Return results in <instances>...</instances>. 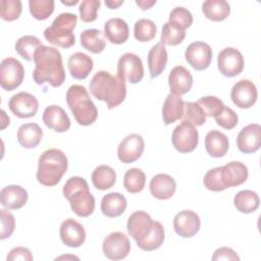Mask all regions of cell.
Returning <instances> with one entry per match:
<instances>
[{"mask_svg":"<svg viewBox=\"0 0 261 261\" xmlns=\"http://www.w3.org/2000/svg\"><path fill=\"white\" fill-rule=\"evenodd\" d=\"M35 69L33 79L36 84H50L54 88L60 87L65 82V71L61 53L54 47L42 45L35 53Z\"/></svg>","mask_w":261,"mask_h":261,"instance_id":"obj_1","label":"cell"},{"mask_svg":"<svg viewBox=\"0 0 261 261\" xmlns=\"http://www.w3.org/2000/svg\"><path fill=\"white\" fill-rule=\"evenodd\" d=\"M91 94L100 101H104L108 109L120 105L126 96L125 82L119 76L101 70L94 74L90 82Z\"/></svg>","mask_w":261,"mask_h":261,"instance_id":"obj_2","label":"cell"},{"mask_svg":"<svg viewBox=\"0 0 261 261\" xmlns=\"http://www.w3.org/2000/svg\"><path fill=\"white\" fill-rule=\"evenodd\" d=\"M68 160L59 149L51 148L42 153L36 173L38 181L46 187L56 186L67 170Z\"/></svg>","mask_w":261,"mask_h":261,"instance_id":"obj_3","label":"cell"},{"mask_svg":"<svg viewBox=\"0 0 261 261\" xmlns=\"http://www.w3.org/2000/svg\"><path fill=\"white\" fill-rule=\"evenodd\" d=\"M64 198L69 201L71 210L80 217L90 216L95 209V198L90 193L87 180L81 176L69 177L63 186Z\"/></svg>","mask_w":261,"mask_h":261,"instance_id":"obj_4","label":"cell"},{"mask_svg":"<svg viewBox=\"0 0 261 261\" xmlns=\"http://www.w3.org/2000/svg\"><path fill=\"white\" fill-rule=\"evenodd\" d=\"M66 103L79 124L88 126L96 121L98 110L84 86H70L66 92Z\"/></svg>","mask_w":261,"mask_h":261,"instance_id":"obj_5","label":"cell"},{"mask_svg":"<svg viewBox=\"0 0 261 261\" xmlns=\"http://www.w3.org/2000/svg\"><path fill=\"white\" fill-rule=\"evenodd\" d=\"M77 16L74 13L63 12L60 13L44 31L45 39L58 47L70 48L75 44V37L73 29L76 25Z\"/></svg>","mask_w":261,"mask_h":261,"instance_id":"obj_6","label":"cell"},{"mask_svg":"<svg viewBox=\"0 0 261 261\" xmlns=\"http://www.w3.org/2000/svg\"><path fill=\"white\" fill-rule=\"evenodd\" d=\"M24 77L22 64L13 57L4 58L0 63V86L5 91L18 88Z\"/></svg>","mask_w":261,"mask_h":261,"instance_id":"obj_7","label":"cell"},{"mask_svg":"<svg viewBox=\"0 0 261 261\" xmlns=\"http://www.w3.org/2000/svg\"><path fill=\"white\" fill-rule=\"evenodd\" d=\"M171 142L179 153L193 152L199 142V134L196 126L189 121H182L173 129Z\"/></svg>","mask_w":261,"mask_h":261,"instance_id":"obj_8","label":"cell"},{"mask_svg":"<svg viewBox=\"0 0 261 261\" xmlns=\"http://www.w3.org/2000/svg\"><path fill=\"white\" fill-rule=\"evenodd\" d=\"M117 76L130 84L140 83L144 76L142 59L129 52L121 55L117 62Z\"/></svg>","mask_w":261,"mask_h":261,"instance_id":"obj_9","label":"cell"},{"mask_svg":"<svg viewBox=\"0 0 261 261\" xmlns=\"http://www.w3.org/2000/svg\"><path fill=\"white\" fill-rule=\"evenodd\" d=\"M245 61L243 54L236 48L227 47L222 49L217 56V67L220 73L227 77L240 74L244 69Z\"/></svg>","mask_w":261,"mask_h":261,"instance_id":"obj_10","label":"cell"},{"mask_svg":"<svg viewBox=\"0 0 261 261\" xmlns=\"http://www.w3.org/2000/svg\"><path fill=\"white\" fill-rule=\"evenodd\" d=\"M102 250L106 258L110 260H121L128 255L130 251V243L124 233L114 231L109 233L103 240Z\"/></svg>","mask_w":261,"mask_h":261,"instance_id":"obj_11","label":"cell"},{"mask_svg":"<svg viewBox=\"0 0 261 261\" xmlns=\"http://www.w3.org/2000/svg\"><path fill=\"white\" fill-rule=\"evenodd\" d=\"M187 62L196 70H204L209 67L212 61L211 47L202 41L191 43L185 52Z\"/></svg>","mask_w":261,"mask_h":261,"instance_id":"obj_12","label":"cell"},{"mask_svg":"<svg viewBox=\"0 0 261 261\" xmlns=\"http://www.w3.org/2000/svg\"><path fill=\"white\" fill-rule=\"evenodd\" d=\"M8 107L16 117L29 118L36 115L39 109V102L34 95L28 92H19L10 98Z\"/></svg>","mask_w":261,"mask_h":261,"instance_id":"obj_13","label":"cell"},{"mask_svg":"<svg viewBox=\"0 0 261 261\" xmlns=\"http://www.w3.org/2000/svg\"><path fill=\"white\" fill-rule=\"evenodd\" d=\"M144 149L145 142L142 136L139 134H130L118 145L117 157L122 163H133L142 156Z\"/></svg>","mask_w":261,"mask_h":261,"instance_id":"obj_14","label":"cell"},{"mask_svg":"<svg viewBox=\"0 0 261 261\" xmlns=\"http://www.w3.org/2000/svg\"><path fill=\"white\" fill-rule=\"evenodd\" d=\"M257 97V88L250 80H241L237 82L230 92L231 101L234 105L242 109L252 107L256 103Z\"/></svg>","mask_w":261,"mask_h":261,"instance_id":"obj_15","label":"cell"},{"mask_svg":"<svg viewBox=\"0 0 261 261\" xmlns=\"http://www.w3.org/2000/svg\"><path fill=\"white\" fill-rule=\"evenodd\" d=\"M201 227L199 215L192 210H182L173 218V228L176 234L181 238H192Z\"/></svg>","mask_w":261,"mask_h":261,"instance_id":"obj_16","label":"cell"},{"mask_svg":"<svg viewBox=\"0 0 261 261\" xmlns=\"http://www.w3.org/2000/svg\"><path fill=\"white\" fill-rule=\"evenodd\" d=\"M154 220L145 211H136L129 215L126 223L128 234L138 243L143 241L151 232Z\"/></svg>","mask_w":261,"mask_h":261,"instance_id":"obj_17","label":"cell"},{"mask_svg":"<svg viewBox=\"0 0 261 261\" xmlns=\"http://www.w3.org/2000/svg\"><path fill=\"white\" fill-rule=\"evenodd\" d=\"M238 149L244 154L255 153L261 146V126L251 123L243 127L237 137Z\"/></svg>","mask_w":261,"mask_h":261,"instance_id":"obj_18","label":"cell"},{"mask_svg":"<svg viewBox=\"0 0 261 261\" xmlns=\"http://www.w3.org/2000/svg\"><path fill=\"white\" fill-rule=\"evenodd\" d=\"M59 236L62 243L70 248H79L86 240L84 226L72 218H67L61 223Z\"/></svg>","mask_w":261,"mask_h":261,"instance_id":"obj_19","label":"cell"},{"mask_svg":"<svg viewBox=\"0 0 261 261\" xmlns=\"http://www.w3.org/2000/svg\"><path fill=\"white\" fill-rule=\"evenodd\" d=\"M168 86L170 93L181 96L189 93L193 86V75L184 66H174L168 75Z\"/></svg>","mask_w":261,"mask_h":261,"instance_id":"obj_20","label":"cell"},{"mask_svg":"<svg viewBox=\"0 0 261 261\" xmlns=\"http://www.w3.org/2000/svg\"><path fill=\"white\" fill-rule=\"evenodd\" d=\"M29 199L28 192L18 185H9L0 192V202L7 210H17L23 207Z\"/></svg>","mask_w":261,"mask_h":261,"instance_id":"obj_21","label":"cell"},{"mask_svg":"<svg viewBox=\"0 0 261 261\" xmlns=\"http://www.w3.org/2000/svg\"><path fill=\"white\" fill-rule=\"evenodd\" d=\"M45 125L57 133H64L70 127V119L63 108L57 105L47 106L42 116Z\"/></svg>","mask_w":261,"mask_h":261,"instance_id":"obj_22","label":"cell"},{"mask_svg":"<svg viewBox=\"0 0 261 261\" xmlns=\"http://www.w3.org/2000/svg\"><path fill=\"white\" fill-rule=\"evenodd\" d=\"M151 195L159 200L170 199L176 190L174 178L166 173H158L152 177L149 184Z\"/></svg>","mask_w":261,"mask_h":261,"instance_id":"obj_23","label":"cell"},{"mask_svg":"<svg viewBox=\"0 0 261 261\" xmlns=\"http://www.w3.org/2000/svg\"><path fill=\"white\" fill-rule=\"evenodd\" d=\"M221 172L226 188L238 187L244 184L249 175L247 166L240 161H231L221 166Z\"/></svg>","mask_w":261,"mask_h":261,"instance_id":"obj_24","label":"cell"},{"mask_svg":"<svg viewBox=\"0 0 261 261\" xmlns=\"http://www.w3.org/2000/svg\"><path fill=\"white\" fill-rule=\"evenodd\" d=\"M104 36L112 44H123L129 36L128 24L122 18H110L104 24Z\"/></svg>","mask_w":261,"mask_h":261,"instance_id":"obj_25","label":"cell"},{"mask_svg":"<svg viewBox=\"0 0 261 261\" xmlns=\"http://www.w3.org/2000/svg\"><path fill=\"white\" fill-rule=\"evenodd\" d=\"M67 66L73 79L85 80L92 71L94 62L89 55L83 52H75L68 58Z\"/></svg>","mask_w":261,"mask_h":261,"instance_id":"obj_26","label":"cell"},{"mask_svg":"<svg viewBox=\"0 0 261 261\" xmlns=\"http://www.w3.org/2000/svg\"><path fill=\"white\" fill-rule=\"evenodd\" d=\"M228 148L229 142L223 133L216 129L207 133L205 137V149L211 157H223L227 153Z\"/></svg>","mask_w":261,"mask_h":261,"instance_id":"obj_27","label":"cell"},{"mask_svg":"<svg viewBox=\"0 0 261 261\" xmlns=\"http://www.w3.org/2000/svg\"><path fill=\"white\" fill-rule=\"evenodd\" d=\"M127 202L125 197L120 193L106 194L101 200V211L106 217H118L126 209Z\"/></svg>","mask_w":261,"mask_h":261,"instance_id":"obj_28","label":"cell"},{"mask_svg":"<svg viewBox=\"0 0 261 261\" xmlns=\"http://www.w3.org/2000/svg\"><path fill=\"white\" fill-rule=\"evenodd\" d=\"M16 137L21 147L25 149H32L41 143L43 138V130L37 123H24L18 127Z\"/></svg>","mask_w":261,"mask_h":261,"instance_id":"obj_29","label":"cell"},{"mask_svg":"<svg viewBox=\"0 0 261 261\" xmlns=\"http://www.w3.org/2000/svg\"><path fill=\"white\" fill-rule=\"evenodd\" d=\"M184 100L180 96L169 93L165 98L162 106V118L163 122L168 125L181 119L184 114Z\"/></svg>","mask_w":261,"mask_h":261,"instance_id":"obj_30","label":"cell"},{"mask_svg":"<svg viewBox=\"0 0 261 261\" xmlns=\"http://www.w3.org/2000/svg\"><path fill=\"white\" fill-rule=\"evenodd\" d=\"M167 51L161 43L155 44L148 53V67L150 76L155 79L159 76L165 69L167 63Z\"/></svg>","mask_w":261,"mask_h":261,"instance_id":"obj_31","label":"cell"},{"mask_svg":"<svg viewBox=\"0 0 261 261\" xmlns=\"http://www.w3.org/2000/svg\"><path fill=\"white\" fill-rule=\"evenodd\" d=\"M202 11L206 18L222 21L229 15L230 5L225 0H207L202 4Z\"/></svg>","mask_w":261,"mask_h":261,"instance_id":"obj_32","label":"cell"},{"mask_svg":"<svg viewBox=\"0 0 261 261\" xmlns=\"http://www.w3.org/2000/svg\"><path fill=\"white\" fill-rule=\"evenodd\" d=\"M93 186L100 191L112 188L116 181V173L109 165H99L94 169L91 175Z\"/></svg>","mask_w":261,"mask_h":261,"instance_id":"obj_33","label":"cell"},{"mask_svg":"<svg viewBox=\"0 0 261 261\" xmlns=\"http://www.w3.org/2000/svg\"><path fill=\"white\" fill-rule=\"evenodd\" d=\"M81 45L88 51L99 54L106 46L105 40L103 38V33L97 29H88L81 33L80 36Z\"/></svg>","mask_w":261,"mask_h":261,"instance_id":"obj_34","label":"cell"},{"mask_svg":"<svg viewBox=\"0 0 261 261\" xmlns=\"http://www.w3.org/2000/svg\"><path fill=\"white\" fill-rule=\"evenodd\" d=\"M259 196L251 190L240 191L233 198V205L242 213H252L259 207Z\"/></svg>","mask_w":261,"mask_h":261,"instance_id":"obj_35","label":"cell"},{"mask_svg":"<svg viewBox=\"0 0 261 261\" xmlns=\"http://www.w3.org/2000/svg\"><path fill=\"white\" fill-rule=\"evenodd\" d=\"M43 44L39 38L31 35H25L20 37L16 41L14 49L22 58H24L28 61H33L36 51Z\"/></svg>","mask_w":261,"mask_h":261,"instance_id":"obj_36","label":"cell"},{"mask_svg":"<svg viewBox=\"0 0 261 261\" xmlns=\"http://www.w3.org/2000/svg\"><path fill=\"white\" fill-rule=\"evenodd\" d=\"M164 238H165V232H164L163 225L159 221L154 220L151 232L143 241L138 242L137 245L143 251H147V252L154 251L163 244Z\"/></svg>","mask_w":261,"mask_h":261,"instance_id":"obj_37","label":"cell"},{"mask_svg":"<svg viewBox=\"0 0 261 261\" xmlns=\"http://www.w3.org/2000/svg\"><path fill=\"white\" fill-rule=\"evenodd\" d=\"M146 184V175L139 168L128 169L123 176V187L130 194H137L143 191Z\"/></svg>","mask_w":261,"mask_h":261,"instance_id":"obj_38","label":"cell"},{"mask_svg":"<svg viewBox=\"0 0 261 261\" xmlns=\"http://www.w3.org/2000/svg\"><path fill=\"white\" fill-rule=\"evenodd\" d=\"M157 27L151 19L141 18L135 22L134 36L139 42H150L156 36Z\"/></svg>","mask_w":261,"mask_h":261,"instance_id":"obj_39","label":"cell"},{"mask_svg":"<svg viewBox=\"0 0 261 261\" xmlns=\"http://www.w3.org/2000/svg\"><path fill=\"white\" fill-rule=\"evenodd\" d=\"M186 38V31L181 30L168 21L163 24L161 32V44L166 46H175L180 44Z\"/></svg>","mask_w":261,"mask_h":261,"instance_id":"obj_40","label":"cell"},{"mask_svg":"<svg viewBox=\"0 0 261 261\" xmlns=\"http://www.w3.org/2000/svg\"><path fill=\"white\" fill-rule=\"evenodd\" d=\"M182 121H189L195 126H201L206 122V115L197 102H185Z\"/></svg>","mask_w":261,"mask_h":261,"instance_id":"obj_41","label":"cell"},{"mask_svg":"<svg viewBox=\"0 0 261 261\" xmlns=\"http://www.w3.org/2000/svg\"><path fill=\"white\" fill-rule=\"evenodd\" d=\"M54 1L53 0H30L29 8L30 12L34 18L38 20L47 19L54 11Z\"/></svg>","mask_w":261,"mask_h":261,"instance_id":"obj_42","label":"cell"},{"mask_svg":"<svg viewBox=\"0 0 261 261\" xmlns=\"http://www.w3.org/2000/svg\"><path fill=\"white\" fill-rule=\"evenodd\" d=\"M168 22L186 31L193 23V15L189 9L177 6L170 11Z\"/></svg>","mask_w":261,"mask_h":261,"instance_id":"obj_43","label":"cell"},{"mask_svg":"<svg viewBox=\"0 0 261 261\" xmlns=\"http://www.w3.org/2000/svg\"><path fill=\"white\" fill-rule=\"evenodd\" d=\"M22 11V4L19 0H1L0 16L6 21L17 19Z\"/></svg>","mask_w":261,"mask_h":261,"instance_id":"obj_44","label":"cell"},{"mask_svg":"<svg viewBox=\"0 0 261 261\" xmlns=\"http://www.w3.org/2000/svg\"><path fill=\"white\" fill-rule=\"evenodd\" d=\"M203 184L207 190L212 192H220L227 189L222 179L221 166L209 169L204 175Z\"/></svg>","mask_w":261,"mask_h":261,"instance_id":"obj_45","label":"cell"},{"mask_svg":"<svg viewBox=\"0 0 261 261\" xmlns=\"http://www.w3.org/2000/svg\"><path fill=\"white\" fill-rule=\"evenodd\" d=\"M197 103L201 106V108L203 109L206 117H215L216 115H218L220 113V111L222 110V108L224 107L223 102L215 97V96H205V97H201Z\"/></svg>","mask_w":261,"mask_h":261,"instance_id":"obj_46","label":"cell"},{"mask_svg":"<svg viewBox=\"0 0 261 261\" xmlns=\"http://www.w3.org/2000/svg\"><path fill=\"white\" fill-rule=\"evenodd\" d=\"M101 5L99 0H84L80 4V17L84 22H92L97 19V12Z\"/></svg>","mask_w":261,"mask_h":261,"instance_id":"obj_47","label":"cell"},{"mask_svg":"<svg viewBox=\"0 0 261 261\" xmlns=\"http://www.w3.org/2000/svg\"><path fill=\"white\" fill-rule=\"evenodd\" d=\"M214 119L219 126L225 129H232L238 124L239 121L238 114L231 108L225 105L220 111V113L214 117Z\"/></svg>","mask_w":261,"mask_h":261,"instance_id":"obj_48","label":"cell"},{"mask_svg":"<svg viewBox=\"0 0 261 261\" xmlns=\"http://www.w3.org/2000/svg\"><path fill=\"white\" fill-rule=\"evenodd\" d=\"M1 231H0V240H5L9 238L15 228V219L14 216L8 212V210L1 209Z\"/></svg>","mask_w":261,"mask_h":261,"instance_id":"obj_49","label":"cell"},{"mask_svg":"<svg viewBox=\"0 0 261 261\" xmlns=\"http://www.w3.org/2000/svg\"><path fill=\"white\" fill-rule=\"evenodd\" d=\"M6 259H7V261H17V260L32 261L34 259V257L28 248L16 247V248H13L10 250Z\"/></svg>","mask_w":261,"mask_h":261,"instance_id":"obj_50","label":"cell"},{"mask_svg":"<svg viewBox=\"0 0 261 261\" xmlns=\"http://www.w3.org/2000/svg\"><path fill=\"white\" fill-rule=\"evenodd\" d=\"M212 260L214 261H219V260H230V261H239L240 257L238 254L228 247H220L215 250Z\"/></svg>","mask_w":261,"mask_h":261,"instance_id":"obj_51","label":"cell"},{"mask_svg":"<svg viewBox=\"0 0 261 261\" xmlns=\"http://www.w3.org/2000/svg\"><path fill=\"white\" fill-rule=\"evenodd\" d=\"M136 4L142 8V10L150 9L153 5L156 4V0H137Z\"/></svg>","mask_w":261,"mask_h":261,"instance_id":"obj_52","label":"cell"},{"mask_svg":"<svg viewBox=\"0 0 261 261\" xmlns=\"http://www.w3.org/2000/svg\"><path fill=\"white\" fill-rule=\"evenodd\" d=\"M123 4V0L120 1H115V0H106L105 1V5L110 8V9H116L118 8L120 5Z\"/></svg>","mask_w":261,"mask_h":261,"instance_id":"obj_53","label":"cell"},{"mask_svg":"<svg viewBox=\"0 0 261 261\" xmlns=\"http://www.w3.org/2000/svg\"><path fill=\"white\" fill-rule=\"evenodd\" d=\"M77 2H79L77 0H74V1H70V2L61 0V3H62V4H64V5H68V6H72V5H75V4H77Z\"/></svg>","mask_w":261,"mask_h":261,"instance_id":"obj_54","label":"cell"},{"mask_svg":"<svg viewBox=\"0 0 261 261\" xmlns=\"http://www.w3.org/2000/svg\"><path fill=\"white\" fill-rule=\"evenodd\" d=\"M68 258H71V259H79V258L75 257V256H60V257L56 258V260H59V259H68Z\"/></svg>","mask_w":261,"mask_h":261,"instance_id":"obj_55","label":"cell"}]
</instances>
